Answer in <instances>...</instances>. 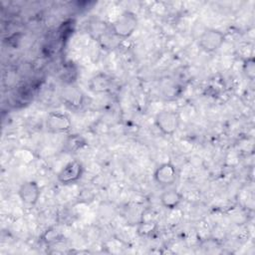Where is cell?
Segmentation results:
<instances>
[{"label": "cell", "instance_id": "6da1fadb", "mask_svg": "<svg viewBox=\"0 0 255 255\" xmlns=\"http://www.w3.org/2000/svg\"><path fill=\"white\" fill-rule=\"evenodd\" d=\"M137 27L136 15L130 11L122 13L112 24V32L120 39L128 38Z\"/></svg>", "mask_w": 255, "mask_h": 255}, {"label": "cell", "instance_id": "7a4b0ae2", "mask_svg": "<svg viewBox=\"0 0 255 255\" xmlns=\"http://www.w3.org/2000/svg\"><path fill=\"white\" fill-rule=\"evenodd\" d=\"M225 41V35L217 29H206L203 31L198 40L199 47L208 53L217 51Z\"/></svg>", "mask_w": 255, "mask_h": 255}, {"label": "cell", "instance_id": "3957f363", "mask_svg": "<svg viewBox=\"0 0 255 255\" xmlns=\"http://www.w3.org/2000/svg\"><path fill=\"white\" fill-rule=\"evenodd\" d=\"M179 116L173 111H161L155 117V125L166 135L173 134L179 127Z\"/></svg>", "mask_w": 255, "mask_h": 255}, {"label": "cell", "instance_id": "277c9868", "mask_svg": "<svg viewBox=\"0 0 255 255\" xmlns=\"http://www.w3.org/2000/svg\"><path fill=\"white\" fill-rule=\"evenodd\" d=\"M83 174V165L78 160L67 163L58 173V180L62 184H71L81 178Z\"/></svg>", "mask_w": 255, "mask_h": 255}, {"label": "cell", "instance_id": "5b68a950", "mask_svg": "<svg viewBox=\"0 0 255 255\" xmlns=\"http://www.w3.org/2000/svg\"><path fill=\"white\" fill-rule=\"evenodd\" d=\"M41 190L36 181H26L24 182L18 190V195L23 203L33 206L38 202Z\"/></svg>", "mask_w": 255, "mask_h": 255}, {"label": "cell", "instance_id": "8992f818", "mask_svg": "<svg viewBox=\"0 0 255 255\" xmlns=\"http://www.w3.org/2000/svg\"><path fill=\"white\" fill-rule=\"evenodd\" d=\"M47 128L53 132H64L71 128L72 122L68 115L55 112L50 113L47 118Z\"/></svg>", "mask_w": 255, "mask_h": 255}, {"label": "cell", "instance_id": "52a82bcc", "mask_svg": "<svg viewBox=\"0 0 255 255\" xmlns=\"http://www.w3.org/2000/svg\"><path fill=\"white\" fill-rule=\"evenodd\" d=\"M176 169L170 162H164L158 165L153 173L154 180L162 186L171 185L176 179Z\"/></svg>", "mask_w": 255, "mask_h": 255}, {"label": "cell", "instance_id": "ba28073f", "mask_svg": "<svg viewBox=\"0 0 255 255\" xmlns=\"http://www.w3.org/2000/svg\"><path fill=\"white\" fill-rule=\"evenodd\" d=\"M161 204L167 209H175L182 201V195L176 189L163 191L159 197Z\"/></svg>", "mask_w": 255, "mask_h": 255}, {"label": "cell", "instance_id": "9c48e42d", "mask_svg": "<svg viewBox=\"0 0 255 255\" xmlns=\"http://www.w3.org/2000/svg\"><path fill=\"white\" fill-rule=\"evenodd\" d=\"M62 98L67 103V105L71 107H79L81 106L83 101L82 93L76 87L73 86L67 87L63 90Z\"/></svg>", "mask_w": 255, "mask_h": 255}, {"label": "cell", "instance_id": "30bf717a", "mask_svg": "<svg viewBox=\"0 0 255 255\" xmlns=\"http://www.w3.org/2000/svg\"><path fill=\"white\" fill-rule=\"evenodd\" d=\"M243 69H244V73L246 74L247 78L250 79L251 81H253L254 77H255V61H254L253 57L247 58V60L244 63Z\"/></svg>", "mask_w": 255, "mask_h": 255}, {"label": "cell", "instance_id": "8fae6325", "mask_svg": "<svg viewBox=\"0 0 255 255\" xmlns=\"http://www.w3.org/2000/svg\"><path fill=\"white\" fill-rule=\"evenodd\" d=\"M155 227H156L155 222H153L151 220L140 222L138 225V228H137V232L140 235H148L155 229Z\"/></svg>", "mask_w": 255, "mask_h": 255}, {"label": "cell", "instance_id": "7c38bea8", "mask_svg": "<svg viewBox=\"0 0 255 255\" xmlns=\"http://www.w3.org/2000/svg\"><path fill=\"white\" fill-rule=\"evenodd\" d=\"M67 147L69 150H76L85 144V140L78 135H73L67 140Z\"/></svg>", "mask_w": 255, "mask_h": 255}, {"label": "cell", "instance_id": "4fadbf2b", "mask_svg": "<svg viewBox=\"0 0 255 255\" xmlns=\"http://www.w3.org/2000/svg\"><path fill=\"white\" fill-rule=\"evenodd\" d=\"M60 238V235L58 234V232H56L55 230H47L43 236V240L46 243H52L57 241Z\"/></svg>", "mask_w": 255, "mask_h": 255}]
</instances>
